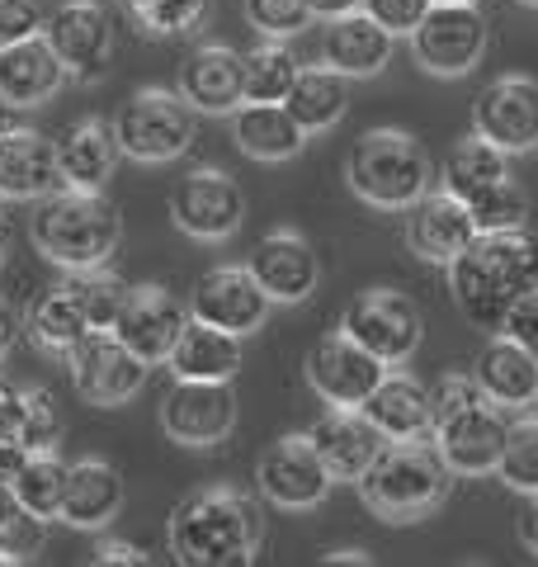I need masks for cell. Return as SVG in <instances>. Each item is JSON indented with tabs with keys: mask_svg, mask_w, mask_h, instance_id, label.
Listing matches in <instances>:
<instances>
[{
	"mask_svg": "<svg viewBox=\"0 0 538 567\" xmlns=\"http://www.w3.org/2000/svg\"><path fill=\"white\" fill-rule=\"evenodd\" d=\"M519 539H525V548L538 558V496L529 502V511H525V520H519Z\"/></svg>",
	"mask_w": 538,
	"mask_h": 567,
	"instance_id": "53",
	"label": "cell"
},
{
	"mask_svg": "<svg viewBox=\"0 0 538 567\" xmlns=\"http://www.w3.org/2000/svg\"><path fill=\"white\" fill-rule=\"evenodd\" d=\"M473 128L492 137L500 152L525 156L538 147V81L534 76H496L473 104Z\"/></svg>",
	"mask_w": 538,
	"mask_h": 567,
	"instance_id": "18",
	"label": "cell"
},
{
	"mask_svg": "<svg viewBox=\"0 0 538 567\" xmlns=\"http://www.w3.org/2000/svg\"><path fill=\"white\" fill-rule=\"evenodd\" d=\"M185 327H189V303H179L166 284H137V289H128V303H123L114 322L118 341L137 350L147 364H166Z\"/></svg>",
	"mask_w": 538,
	"mask_h": 567,
	"instance_id": "17",
	"label": "cell"
},
{
	"mask_svg": "<svg viewBox=\"0 0 538 567\" xmlns=\"http://www.w3.org/2000/svg\"><path fill=\"white\" fill-rule=\"evenodd\" d=\"M123 6H128L133 14H142V10H147V6H152V0H123Z\"/></svg>",
	"mask_w": 538,
	"mask_h": 567,
	"instance_id": "56",
	"label": "cell"
},
{
	"mask_svg": "<svg viewBox=\"0 0 538 567\" xmlns=\"http://www.w3.org/2000/svg\"><path fill=\"white\" fill-rule=\"evenodd\" d=\"M14 440H20L29 454L58 450L62 416H58V406H52L48 388H24V393H20V425H14Z\"/></svg>",
	"mask_w": 538,
	"mask_h": 567,
	"instance_id": "38",
	"label": "cell"
},
{
	"mask_svg": "<svg viewBox=\"0 0 538 567\" xmlns=\"http://www.w3.org/2000/svg\"><path fill=\"white\" fill-rule=\"evenodd\" d=\"M454 483V468L444 464V454L435 450V440H387V450L379 454V464L364 473V502L379 511L383 520H421L430 516Z\"/></svg>",
	"mask_w": 538,
	"mask_h": 567,
	"instance_id": "4",
	"label": "cell"
},
{
	"mask_svg": "<svg viewBox=\"0 0 538 567\" xmlns=\"http://www.w3.org/2000/svg\"><path fill=\"white\" fill-rule=\"evenodd\" d=\"M477 223L468 199L448 189H425L416 204L406 208V246L430 265H454L473 246Z\"/></svg>",
	"mask_w": 538,
	"mask_h": 567,
	"instance_id": "20",
	"label": "cell"
},
{
	"mask_svg": "<svg viewBox=\"0 0 538 567\" xmlns=\"http://www.w3.org/2000/svg\"><path fill=\"white\" fill-rule=\"evenodd\" d=\"M392 43H397V33H387L369 10H354V14H340V20H327L321 62L335 66L350 81H364V76H379L392 62Z\"/></svg>",
	"mask_w": 538,
	"mask_h": 567,
	"instance_id": "24",
	"label": "cell"
},
{
	"mask_svg": "<svg viewBox=\"0 0 538 567\" xmlns=\"http://www.w3.org/2000/svg\"><path fill=\"white\" fill-rule=\"evenodd\" d=\"M43 39L66 66V81H100L114 52V20L100 0H66L48 14Z\"/></svg>",
	"mask_w": 538,
	"mask_h": 567,
	"instance_id": "15",
	"label": "cell"
},
{
	"mask_svg": "<svg viewBox=\"0 0 538 567\" xmlns=\"http://www.w3.org/2000/svg\"><path fill=\"white\" fill-rule=\"evenodd\" d=\"M519 6H534V10H538V0H519Z\"/></svg>",
	"mask_w": 538,
	"mask_h": 567,
	"instance_id": "59",
	"label": "cell"
},
{
	"mask_svg": "<svg viewBox=\"0 0 538 567\" xmlns=\"http://www.w3.org/2000/svg\"><path fill=\"white\" fill-rule=\"evenodd\" d=\"M308 435L335 483H364V473L379 464V454L387 450V435L359 412V406H331Z\"/></svg>",
	"mask_w": 538,
	"mask_h": 567,
	"instance_id": "21",
	"label": "cell"
},
{
	"mask_svg": "<svg viewBox=\"0 0 538 567\" xmlns=\"http://www.w3.org/2000/svg\"><path fill=\"white\" fill-rule=\"evenodd\" d=\"M33 246L62 270H100L110 265L123 241L118 208L104 199V189H71L39 199V213L29 223Z\"/></svg>",
	"mask_w": 538,
	"mask_h": 567,
	"instance_id": "3",
	"label": "cell"
},
{
	"mask_svg": "<svg viewBox=\"0 0 538 567\" xmlns=\"http://www.w3.org/2000/svg\"><path fill=\"white\" fill-rule=\"evenodd\" d=\"M231 425H237V393H231V383L175 379L166 402H161V431L185 450L223 445Z\"/></svg>",
	"mask_w": 538,
	"mask_h": 567,
	"instance_id": "11",
	"label": "cell"
},
{
	"mask_svg": "<svg viewBox=\"0 0 538 567\" xmlns=\"http://www.w3.org/2000/svg\"><path fill=\"white\" fill-rule=\"evenodd\" d=\"M24 464H29V450L20 445V440H0V477H6V483H14Z\"/></svg>",
	"mask_w": 538,
	"mask_h": 567,
	"instance_id": "49",
	"label": "cell"
},
{
	"mask_svg": "<svg viewBox=\"0 0 538 567\" xmlns=\"http://www.w3.org/2000/svg\"><path fill=\"white\" fill-rule=\"evenodd\" d=\"M246 20H250V29H260L265 39H293L317 14L308 0H246Z\"/></svg>",
	"mask_w": 538,
	"mask_h": 567,
	"instance_id": "41",
	"label": "cell"
},
{
	"mask_svg": "<svg viewBox=\"0 0 538 567\" xmlns=\"http://www.w3.org/2000/svg\"><path fill=\"white\" fill-rule=\"evenodd\" d=\"M170 374L175 379H208V383H231L241 374V336L223 327H208L199 317H189V327L179 331L170 350Z\"/></svg>",
	"mask_w": 538,
	"mask_h": 567,
	"instance_id": "30",
	"label": "cell"
},
{
	"mask_svg": "<svg viewBox=\"0 0 538 567\" xmlns=\"http://www.w3.org/2000/svg\"><path fill=\"white\" fill-rule=\"evenodd\" d=\"M327 563H369V554H359V548H345V554H331Z\"/></svg>",
	"mask_w": 538,
	"mask_h": 567,
	"instance_id": "55",
	"label": "cell"
},
{
	"mask_svg": "<svg viewBox=\"0 0 538 567\" xmlns=\"http://www.w3.org/2000/svg\"><path fill=\"white\" fill-rule=\"evenodd\" d=\"M71 383L76 393L95 406H123L142 393L147 383V360L118 341V331H85L76 346L66 350Z\"/></svg>",
	"mask_w": 538,
	"mask_h": 567,
	"instance_id": "8",
	"label": "cell"
},
{
	"mask_svg": "<svg viewBox=\"0 0 538 567\" xmlns=\"http://www.w3.org/2000/svg\"><path fill=\"white\" fill-rule=\"evenodd\" d=\"M468 208H473L477 233H519L525 218H529V194L506 175V181H496L482 194H473Z\"/></svg>",
	"mask_w": 538,
	"mask_h": 567,
	"instance_id": "37",
	"label": "cell"
},
{
	"mask_svg": "<svg viewBox=\"0 0 538 567\" xmlns=\"http://www.w3.org/2000/svg\"><path fill=\"white\" fill-rule=\"evenodd\" d=\"M496 477L510 492L538 496V421H515L510 425V445H506V454H500Z\"/></svg>",
	"mask_w": 538,
	"mask_h": 567,
	"instance_id": "40",
	"label": "cell"
},
{
	"mask_svg": "<svg viewBox=\"0 0 538 567\" xmlns=\"http://www.w3.org/2000/svg\"><path fill=\"white\" fill-rule=\"evenodd\" d=\"M317 20H340V14H354V10H364V0H308Z\"/></svg>",
	"mask_w": 538,
	"mask_h": 567,
	"instance_id": "52",
	"label": "cell"
},
{
	"mask_svg": "<svg viewBox=\"0 0 538 567\" xmlns=\"http://www.w3.org/2000/svg\"><path fill=\"white\" fill-rule=\"evenodd\" d=\"M430 6H435V0H364V10H369L387 33H397V39H402V33H406V39L416 33V24L430 14Z\"/></svg>",
	"mask_w": 538,
	"mask_h": 567,
	"instance_id": "44",
	"label": "cell"
},
{
	"mask_svg": "<svg viewBox=\"0 0 538 567\" xmlns=\"http://www.w3.org/2000/svg\"><path fill=\"white\" fill-rule=\"evenodd\" d=\"M340 331H350L354 341L379 354L383 364H406L421 346L425 322H421V308L411 303L402 289H364L345 303Z\"/></svg>",
	"mask_w": 538,
	"mask_h": 567,
	"instance_id": "9",
	"label": "cell"
},
{
	"mask_svg": "<svg viewBox=\"0 0 538 567\" xmlns=\"http://www.w3.org/2000/svg\"><path fill=\"white\" fill-rule=\"evenodd\" d=\"M250 275L260 279L269 303H308L321 284L317 246L302 233H293V227H275L250 251Z\"/></svg>",
	"mask_w": 538,
	"mask_h": 567,
	"instance_id": "19",
	"label": "cell"
},
{
	"mask_svg": "<svg viewBox=\"0 0 538 567\" xmlns=\"http://www.w3.org/2000/svg\"><path fill=\"white\" fill-rule=\"evenodd\" d=\"M189 317H199L208 327H223L231 336H256L269 317V293L250 275V265H218V270H208L194 284Z\"/></svg>",
	"mask_w": 538,
	"mask_h": 567,
	"instance_id": "16",
	"label": "cell"
},
{
	"mask_svg": "<svg viewBox=\"0 0 538 567\" xmlns=\"http://www.w3.org/2000/svg\"><path fill=\"white\" fill-rule=\"evenodd\" d=\"M20 393L24 388L0 379V440H14V425H20Z\"/></svg>",
	"mask_w": 538,
	"mask_h": 567,
	"instance_id": "48",
	"label": "cell"
},
{
	"mask_svg": "<svg viewBox=\"0 0 538 567\" xmlns=\"http://www.w3.org/2000/svg\"><path fill=\"white\" fill-rule=\"evenodd\" d=\"M435 6H482V0H435Z\"/></svg>",
	"mask_w": 538,
	"mask_h": 567,
	"instance_id": "57",
	"label": "cell"
},
{
	"mask_svg": "<svg viewBox=\"0 0 538 567\" xmlns=\"http://www.w3.org/2000/svg\"><path fill=\"white\" fill-rule=\"evenodd\" d=\"M392 364L364 350L350 331H331L308 350V383L327 406H364Z\"/></svg>",
	"mask_w": 538,
	"mask_h": 567,
	"instance_id": "13",
	"label": "cell"
},
{
	"mask_svg": "<svg viewBox=\"0 0 538 567\" xmlns=\"http://www.w3.org/2000/svg\"><path fill=\"white\" fill-rule=\"evenodd\" d=\"M477 383L492 402H500L506 412H519V406L538 402V354H529L519 341H510L506 331L492 336L477 354Z\"/></svg>",
	"mask_w": 538,
	"mask_h": 567,
	"instance_id": "28",
	"label": "cell"
},
{
	"mask_svg": "<svg viewBox=\"0 0 538 567\" xmlns=\"http://www.w3.org/2000/svg\"><path fill=\"white\" fill-rule=\"evenodd\" d=\"M411 52L430 76H468L487 52V20L477 6H430L411 33Z\"/></svg>",
	"mask_w": 538,
	"mask_h": 567,
	"instance_id": "12",
	"label": "cell"
},
{
	"mask_svg": "<svg viewBox=\"0 0 538 567\" xmlns=\"http://www.w3.org/2000/svg\"><path fill=\"white\" fill-rule=\"evenodd\" d=\"M62 81L66 66L58 62V52L43 33L0 48V104H10V110H33V104L52 100L62 91Z\"/></svg>",
	"mask_w": 538,
	"mask_h": 567,
	"instance_id": "25",
	"label": "cell"
},
{
	"mask_svg": "<svg viewBox=\"0 0 538 567\" xmlns=\"http://www.w3.org/2000/svg\"><path fill=\"white\" fill-rule=\"evenodd\" d=\"M289 114L302 123V133H331L350 110V76H340L335 66H302L293 91H289Z\"/></svg>",
	"mask_w": 538,
	"mask_h": 567,
	"instance_id": "33",
	"label": "cell"
},
{
	"mask_svg": "<svg viewBox=\"0 0 538 567\" xmlns=\"http://www.w3.org/2000/svg\"><path fill=\"white\" fill-rule=\"evenodd\" d=\"M118 137H114V123H104L95 114L76 118L71 128L58 137V162H62V181L71 189H104L110 175L118 166Z\"/></svg>",
	"mask_w": 538,
	"mask_h": 567,
	"instance_id": "27",
	"label": "cell"
},
{
	"mask_svg": "<svg viewBox=\"0 0 538 567\" xmlns=\"http://www.w3.org/2000/svg\"><path fill=\"white\" fill-rule=\"evenodd\" d=\"M66 468L58 458V450H39L29 454V464L20 468V477H14V496H20V506L29 511V516L39 520H62V496H66Z\"/></svg>",
	"mask_w": 538,
	"mask_h": 567,
	"instance_id": "35",
	"label": "cell"
},
{
	"mask_svg": "<svg viewBox=\"0 0 538 567\" xmlns=\"http://www.w3.org/2000/svg\"><path fill=\"white\" fill-rule=\"evenodd\" d=\"M510 175V152H500L492 137H482L473 128V137L454 142V152L444 156V189L458 194V199H473L487 185L506 181Z\"/></svg>",
	"mask_w": 538,
	"mask_h": 567,
	"instance_id": "34",
	"label": "cell"
},
{
	"mask_svg": "<svg viewBox=\"0 0 538 567\" xmlns=\"http://www.w3.org/2000/svg\"><path fill=\"white\" fill-rule=\"evenodd\" d=\"M95 563H147V554L142 548H133V544H123V539H110V544H100L95 548Z\"/></svg>",
	"mask_w": 538,
	"mask_h": 567,
	"instance_id": "50",
	"label": "cell"
},
{
	"mask_svg": "<svg viewBox=\"0 0 538 567\" xmlns=\"http://www.w3.org/2000/svg\"><path fill=\"white\" fill-rule=\"evenodd\" d=\"M43 10L39 0H0V48L24 43L33 33H43Z\"/></svg>",
	"mask_w": 538,
	"mask_h": 567,
	"instance_id": "45",
	"label": "cell"
},
{
	"mask_svg": "<svg viewBox=\"0 0 538 567\" xmlns=\"http://www.w3.org/2000/svg\"><path fill=\"white\" fill-rule=\"evenodd\" d=\"M20 511H24V506H20V496H14V487L6 483V477H0V529H6L14 516H20Z\"/></svg>",
	"mask_w": 538,
	"mask_h": 567,
	"instance_id": "54",
	"label": "cell"
},
{
	"mask_svg": "<svg viewBox=\"0 0 538 567\" xmlns=\"http://www.w3.org/2000/svg\"><path fill=\"white\" fill-rule=\"evenodd\" d=\"M231 137L256 162H289V156L302 152V142H308L302 123L289 114V104H260V100H246L231 114Z\"/></svg>",
	"mask_w": 538,
	"mask_h": 567,
	"instance_id": "31",
	"label": "cell"
},
{
	"mask_svg": "<svg viewBox=\"0 0 538 567\" xmlns=\"http://www.w3.org/2000/svg\"><path fill=\"white\" fill-rule=\"evenodd\" d=\"M166 539L185 567H246L260 548V506L237 487H199L170 511Z\"/></svg>",
	"mask_w": 538,
	"mask_h": 567,
	"instance_id": "2",
	"label": "cell"
},
{
	"mask_svg": "<svg viewBox=\"0 0 538 567\" xmlns=\"http://www.w3.org/2000/svg\"><path fill=\"white\" fill-rule=\"evenodd\" d=\"M506 336L525 346L529 354H538V293L519 298V303L510 308V317H506Z\"/></svg>",
	"mask_w": 538,
	"mask_h": 567,
	"instance_id": "47",
	"label": "cell"
},
{
	"mask_svg": "<svg viewBox=\"0 0 538 567\" xmlns=\"http://www.w3.org/2000/svg\"><path fill=\"white\" fill-rule=\"evenodd\" d=\"M204 14H208V0H152L137 14V24L152 39H175V33H189L194 24H204Z\"/></svg>",
	"mask_w": 538,
	"mask_h": 567,
	"instance_id": "42",
	"label": "cell"
},
{
	"mask_svg": "<svg viewBox=\"0 0 538 567\" xmlns=\"http://www.w3.org/2000/svg\"><path fill=\"white\" fill-rule=\"evenodd\" d=\"M331 468L321 464V454L312 445V435H283L275 440L265 454H260V464H256V487L269 506H279V511H312L327 502V492H331Z\"/></svg>",
	"mask_w": 538,
	"mask_h": 567,
	"instance_id": "10",
	"label": "cell"
},
{
	"mask_svg": "<svg viewBox=\"0 0 538 567\" xmlns=\"http://www.w3.org/2000/svg\"><path fill=\"white\" fill-rule=\"evenodd\" d=\"M345 181L369 208L406 213L435 181L430 152L402 128H373L350 147Z\"/></svg>",
	"mask_w": 538,
	"mask_h": 567,
	"instance_id": "5",
	"label": "cell"
},
{
	"mask_svg": "<svg viewBox=\"0 0 538 567\" xmlns=\"http://www.w3.org/2000/svg\"><path fill=\"white\" fill-rule=\"evenodd\" d=\"M71 275H76V284H81L90 327H95V331H114L123 303H128V284H123L110 265H100V270H71Z\"/></svg>",
	"mask_w": 538,
	"mask_h": 567,
	"instance_id": "39",
	"label": "cell"
},
{
	"mask_svg": "<svg viewBox=\"0 0 538 567\" xmlns=\"http://www.w3.org/2000/svg\"><path fill=\"white\" fill-rule=\"evenodd\" d=\"M179 95L199 114H237L246 104V52L199 43L179 62Z\"/></svg>",
	"mask_w": 538,
	"mask_h": 567,
	"instance_id": "22",
	"label": "cell"
},
{
	"mask_svg": "<svg viewBox=\"0 0 538 567\" xmlns=\"http://www.w3.org/2000/svg\"><path fill=\"white\" fill-rule=\"evenodd\" d=\"M62 185L58 137L39 128H0V199H48Z\"/></svg>",
	"mask_w": 538,
	"mask_h": 567,
	"instance_id": "23",
	"label": "cell"
},
{
	"mask_svg": "<svg viewBox=\"0 0 538 567\" xmlns=\"http://www.w3.org/2000/svg\"><path fill=\"white\" fill-rule=\"evenodd\" d=\"M14 341H20V312H14L6 298H0V360L14 350Z\"/></svg>",
	"mask_w": 538,
	"mask_h": 567,
	"instance_id": "51",
	"label": "cell"
},
{
	"mask_svg": "<svg viewBox=\"0 0 538 567\" xmlns=\"http://www.w3.org/2000/svg\"><path fill=\"white\" fill-rule=\"evenodd\" d=\"M302 62L289 52L283 39H269L260 48L246 52V100H260V104H283L293 91Z\"/></svg>",
	"mask_w": 538,
	"mask_h": 567,
	"instance_id": "36",
	"label": "cell"
},
{
	"mask_svg": "<svg viewBox=\"0 0 538 567\" xmlns=\"http://www.w3.org/2000/svg\"><path fill=\"white\" fill-rule=\"evenodd\" d=\"M430 398H435V421H439V416L458 412V406H468V402L487 398V393H482L477 374H439V383L430 388Z\"/></svg>",
	"mask_w": 538,
	"mask_h": 567,
	"instance_id": "46",
	"label": "cell"
},
{
	"mask_svg": "<svg viewBox=\"0 0 538 567\" xmlns=\"http://www.w3.org/2000/svg\"><path fill=\"white\" fill-rule=\"evenodd\" d=\"M24 327H29V336L48 354H66L85 331H95V327H90V312H85V298H81L76 275L62 279V284H52V289H43L39 298H33Z\"/></svg>",
	"mask_w": 538,
	"mask_h": 567,
	"instance_id": "32",
	"label": "cell"
},
{
	"mask_svg": "<svg viewBox=\"0 0 538 567\" xmlns=\"http://www.w3.org/2000/svg\"><path fill=\"white\" fill-rule=\"evenodd\" d=\"M387 440H425L435 431V398H430V388H421L411 374H397V369H387L383 383L369 393V402L359 406Z\"/></svg>",
	"mask_w": 538,
	"mask_h": 567,
	"instance_id": "26",
	"label": "cell"
},
{
	"mask_svg": "<svg viewBox=\"0 0 538 567\" xmlns=\"http://www.w3.org/2000/svg\"><path fill=\"white\" fill-rule=\"evenodd\" d=\"M448 289L473 327L500 336L519 298L538 293V237L525 227L519 233H477L468 251L448 265Z\"/></svg>",
	"mask_w": 538,
	"mask_h": 567,
	"instance_id": "1",
	"label": "cell"
},
{
	"mask_svg": "<svg viewBox=\"0 0 538 567\" xmlns=\"http://www.w3.org/2000/svg\"><path fill=\"white\" fill-rule=\"evenodd\" d=\"M0 270H6V233H0Z\"/></svg>",
	"mask_w": 538,
	"mask_h": 567,
	"instance_id": "58",
	"label": "cell"
},
{
	"mask_svg": "<svg viewBox=\"0 0 538 567\" xmlns=\"http://www.w3.org/2000/svg\"><path fill=\"white\" fill-rule=\"evenodd\" d=\"M170 213H175V227L185 237H194V241H227L246 223V194L227 171L199 166V171H189L185 181L175 185Z\"/></svg>",
	"mask_w": 538,
	"mask_h": 567,
	"instance_id": "14",
	"label": "cell"
},
{
	"mask_svg": "<svg viewBox=\"0 0 538 567\" xmlns=\"http://www.w3.org/2000/svg\"><path fill=\"white\" fill-rule=\"evenodd\" d=\"M123 511V477L104 458H76L66 468L62 520L71 529H104Z\"/></svg>",
	"mask_w": 538,
	"mask_h": 567,
	"instance_id": "29",
	"label": "cell"
},
{
	"mask_svg": "<svg viewBox=\"0 0 538 567\" xmlns=\"http://www.w3.org/2000/svg\"><path fill=\"white\" fill-rule=\"evenodd\" d=\"M194 114L199 110L179 91L147 85L133 100H123V110L114 114V137L123 156H133L142 166H161L194 147Z\"/></svg>",
	"mask_w": 538,
	"mask_h": 567,
	"instance_id": "6",
	"label": "cell"
},
{
	"mask_svg": "<svg viewBox=\"0 0 538 567\" xmlns=\"http://www.w3.org/2000/svg\"><path fill=\"white\" fill-rule=\"evenodd\" d=\"M43 525H48V520L20 511V516H14L6 529H0V563H29V558L43 548Z\"/></svg>",
	"mask_w": 538,
	"mask_h": 567,
	"instance_id": "43",
	"label": "cell"
},
{
	"mask_svg": "<svg viewBox=\"0 0 538 567\" xmlns=\"http://www.w3.org/2000/svg\"><path fill=\"white\" fill-rule=\"evenodd\" d=\"M510 412L492 398H477L458 412H448L435 421V450L444 454V464L458 477H487L500 468V454L510 445Z\"/></svg>",
	"mask_w": 538,
	"mask_h": 567,
	"instance_id": "7",
	"label": "cell"
}]
</instances>
